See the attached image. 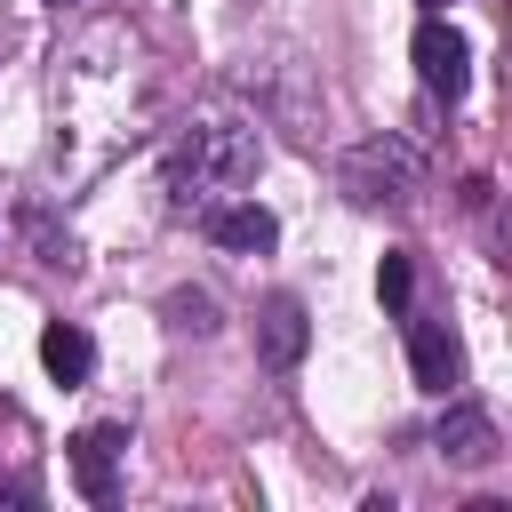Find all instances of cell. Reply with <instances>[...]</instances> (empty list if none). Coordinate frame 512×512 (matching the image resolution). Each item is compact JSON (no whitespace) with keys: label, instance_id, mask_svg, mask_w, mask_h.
I'll list each match as a JSON object with an SVG mask.
<instances>
[{"label":"cell","instance_id":"6da1fadb","mask_svg":"<svg viewBox=\"0 0 512 512\" xmlns=\"http://www.w3.org/2000/svg\"><path fill=\"white\" fill-rule=\"evenodd\" d=\"M264 168V136L240 128V120H200L176 152H168V200L176 208H216L224 192L256 184Z\"/></svg>","mask_w":512,"mask_h":512},{"label":"cell","instance_id":"7a4b0ae2","mask_svg":"<svg viewBox=\"0 0 512 512\" xmlns=\"http://www.w3.org/2000/svg\"><path fill=\"white\" fill-rule=\"evenodd\" d=\"M344 192L360 200V208H400L408 192H416V176H424V160L400 144V136H368L360 152H344Z\"/></svg>","mask_w":512,"mask_h":512},{"label":"cell","instance_id":"3957f363","mask_svg":"<svg viewBox=\"0 0 512 512\" xmlns=\"http://www.w3.org/2000/svg\"><path fill=\"white\" fill-rule=\"evenodd\" d=\"M408 56H416V80H424L440 104H456V96L472 88V40H464L448 16H424L416 40H408Z\"/></svg>","mask_w":512,"mask_h":512},{"label":"cell","instance_id":"277c9868","mask_svg":"<svg viewBox=\"0 0 512 512\" xmlns=\"http://www.w3.org/2000/svg\"><path fill=\"white\" fill-rule=\"evenodd\" d=\"M72 488L88 496V504H112L120 496V464H128V424H88V432H72Z\"/></svg>","mask_w":512,"mask_h":512},{"label":"cell","instance_id":"5b68a950","mask_svg":"<svg viewBox=\"0 0 512 512\" xmlns=\"http://www.w3.org/2000/svg\"><path fill=\"white\" fill-rule=\"evenodd\" d=\"M408 376H416V392H432V400H448V392L464 384V344H456L448 320H408Z\"/></svg>","mask_w":512,"mask_h":512},{"label":"cell","instance_id":"8992f818","mask_svg":"<svg viewBox=\"0 0 512 512\" xmlns=\"http://www.w3.org/2000/svg\"><path fill=\"white\" fill-rule=\"evenodd\" d=\"M440 456L456 464V472H488L496 456H504V440H496V416L488 408H472V400H448V416H440Z\"/></svg>","mask_w":512,"mask_h":512},{"label":"cell","instance_id":"52a82bcc","mask_svg":"<svg viewBox=\"0 0 512 512\" xmlns=\"http://www.w3.org/2000/svg\"><path fill=\"white\" fill-rule=\"evenodd\" d=\"M200 224H208V240L232 248V256H272V240H280V216H272L264 200H216V208H200Z\"/></svg>","mask_w":512,"mask_h":512},{"label":"cell","instance_id":"ba28073f","mask_svg":"<svg viewBox=\"0 0 512 512\" xmlns=\"http://www.w3.org/2000/svg\"><path fill=\"white\" fill-rule=\"evenodd\" d=\"M304 344H312L304 304H296V296H264V304H256V360H264V368H296Z\"/></svg>","mask_w":512,"mask_h":512},{"label":"cell","instance_id":"9c48e42d","mask_svg":"<svg viewBox=\"0 0 512 512\" xmlns=\"http://www.w3.org/2000/svg\"><path fill=\"white\" fill-rule=\"evenodd\" d=\"M40 368H48L64 392L88 384V376H96V336H88L80 320H48V328H40Z\"/></svg>","mask_w":512,"mask_h":512},{"label":"cell","instance_id":"30bf717a","mask_svg":"<svg viewBox=\"0 0 512 512\" xmlns=\"http://www.w3.org/2000/svg\"><path fill=\"white\" fill-rule=\"evenodd\" d=\"M376 296H384V312H408V296H416V264H408V248H384V264H376Z\"/></svg>","mask_w":512,"mask_h":512},{"label":"cell","instance_id":"8fae6325","mask_svg":"<svg viewBox=\"0 0 512 512\" xmlns=\"http://www.w3.org/2000/svg\"><path fill=\"white\" fill-rule=\"evenodd\" d=\"M168 328H184V336H208V328H216V304H208L200 288H176V296H168Z\"/></svg>","mask_w":512,"mask_h":512},{"label":"cell","instance_id":"7c38bea8","mask_svg":"<svg viewBox=\"0 0 512 512\" xmlns=\"http://www.w3.org/2000/svg\"><path fill=\"white\" fill-rule=\"evenodd\" d=\"M0 504H32V488L24 480H0Z\"/></svg>","mask_w":512,"mask_h":512},{"label":"cell","instance_id":"4fadbf2b","mask_svg":"<svg viewBox=\"0 0 512 512\" xmlns=\"http://www.w3.org/2000/svg\"><path fill=\"white\" fill-rule=\"evenodd\" d=\"M440 8H448V0H424V16H440Z\"/></svg>","mask_w":512,"mask_h":512},{"label":"cell","instance_id":"5bb4252c","mask_svg":"<svg viewBox=\"0 0 512 512\" xmlns=\"http://www.w3.org/2000/svg\"><path fill=\"white\" fill-rule=\"evenodd\" d=\"M56 8H64V0H56Z\"/></svg>","mask_w":512,"mask_h":512}]
</instances>
